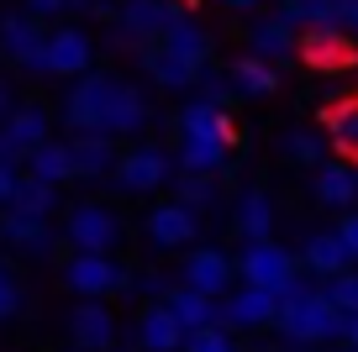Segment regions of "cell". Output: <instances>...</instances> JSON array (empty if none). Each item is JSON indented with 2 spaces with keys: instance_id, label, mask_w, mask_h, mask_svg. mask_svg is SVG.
Returning a JSON list of instances; mask_svg holds the SVG:
<instances>
[{
  "instance_id": "7",
  "label": "cell",
  "mask_w": 358,
  "mask_h": 352,
  "mask_svg": "<svg viewBox=\"0 0 358 352\" xmlns=\"http://www.w3.org/2000/svg\"><path fill=\"white\" fill-rule=\"evenodd\" d=\"M179 6L174 0H122V11H116V27H122V37L127 43H137V47H148V43H158V37L169 32V27L179 22Z\"/></svg>"
},
{
  "instance_id": "20",
  "label": "cell",
  "mask_w": 358,
  "mask_h": 352,
  "mask_svg": "<svg viewBox=\"0 0 358 352\" xmlns=\"http://www.w3.org/2000/svg\"><path fill=\"white\" fill-rule=\"evenodd\" d=\"M190 237H195V210L185 200H169L148 216V242L164 247V253L169 247H190Z\"/></svg>"
},
{
  "instance_id": "10",
  "label": "cell",
  "mask_w": 358,
  "mask_h": 352,
  "mask_svg": "<svg viewBox=\"0 0 358 352\" xmlns=\"http://www.w3.org/2000/svg\"><path fill=\"white\" fill-rule=\"evenodd\" d=\"M169 153L164 147H127L122 158H116V184L127 189V195H148V189H164L169 179Z\"/></svg>"
},
{
  "instance_id": "44",
  "label": "cell",
  "mask_w": 358,
  "mask_h": 352,
  "mask_svg": "<svg viewBox=\"0 0 358 352\" xmlns=\"http://www.w3.org/2000/svg\"><path fill=\"white\" fill-rule=\"evenodd\" d=\"M227 6H232V11H253L258 0H227Z\"/></svg>"
},
{
  "instance_id": "29",
  "label": "cell",
  "mask_w": 358,
  "mask_h": 352,
  "mask_svg": "<svg viewBox=\"0 0 358 352\" xmlns=\"http://www.w3.org/2000/svg\"><path fill=\"white\" fill-rule=\"evenodd\" d=\"M27 174L48 179V184H64V179H74V147H69V142H53V137H48V142L37 147L32 158H27Z\"/></svg>"
},
{
  "instance_id": "38",
  "label": "cell",
  "mask_w": 358,
  "mask_h": 352,
  "mask_svg": "<svg viewBox=\"0 0 358 352\" xmlns=\"http://www.w3.org/2000/svg\"><path fill=\"white\" fill-rule=\"evenodd\" d=\"M16 189H22V168H6V163H0V210H11Z\"/></svg>"
},
{
  "instance_id": "32",
  "label": "cell",
  "mask_w": 358,
  "mask_h": 352,
  "mask_svg": "<svg viewBox=\"0 0 358 352\" xmlns=\"http://www.w3.org/2000/svg\"><path fill=\"white\" fill-rule=\"evenodd\" d=\"M53 205H58V184H48L37 174H22V189H16L11 210H22V216H53Z\"/></svg>"
},
{
  "instance_id": "41",
  "label": "cell",
  "mask_w": 358,
  "mask_h": 352,
  "mask_svg": "<svg viewBox=\"0 0 358 352\" xmlns=\"http://www.w3.org/2000/svg\"><path fill=\"white\" fill-rule=\"evenodd\" d=\"M69 0H27V11H37V16H53V11H64Z\"/></svg>"
},
{
  "instance_id": "45",
  "label": "cell",
  "mask_w": 358,
  "mask_h": 352,
  "mask_svg": "<svg viewBox=\"0 0 358 352\" xmlns=\"http://www.w3.org/2000/svg\"><path fill=\"white\" fill-rule=\"evenodd\" d=\"M69 6H79V11H85V6H101V0H69Z\"/></svg>"
},
{
  "instance_id": "28",
  "label": "cell",
  "mask_w": 358,
  "mask_h": 352,
  "mask_svg": "<svg viewBox=\"0 0 358 352\" xmlns=\"http://www.w3.org/2000/svg\"><path fill=\"white\" fill-rule=\"evenodd\" d=\"M179 168H190V174H222L227 142H216V137H179Z\"/></svg>"
},
{
  "instance_id": "37",
  "label": "cell",
  "mask_w": 358,
  "mask_h": 352,
  "mask_svg": "<svg viewBox=\"0 0 358 352\" xmlns=\"http://www.w3.org/2000/svg\"><path fill=\"white\" fill-rule=\"evenodd\" d=\"M16 310H22V284L11 268H0V321H11Z\"/></svg>"
},
{
  "instance_id": "6",
  "label": "cell",
  "mask_w": 358,
  "mask_h": 352,
  "mask_svg": "<svg viewBox=\"0 0 358 352\" xmlns=\"http://www.w3.org/2000/svg\"><path fill=\"white\" fill-rule=\"evenodd\" d=\"M43 142H48V116L37 105H16L11 116L0 122V163L6 168H22Z\"/></svg>"
},
{
  "instance_id": "27",
  "label": "cell",
  "mask_w": 358,
  "mask_h": 352,
  "mask_svg": "<svg viewBox=\"0 0 358 352\" xmlns=\"http://www.w3.org/2000/svg\"><path fill=\"white\" fill-rule=\"evenodd\" d=\"M158 47H169V53H179V58H190V64H201V68H206V58H211V37H206V27L190 22V16H179V22L158 37Z\"/></svg>"
},
{
  "instance_id": "30",
  "label": "cell",
  "mask_w": 358,
  "mask_h": 352,
  "mask_svg": "<svg viewBox=\"0 0 358 352\" xmlns=\"http://www.w3.org/2000/svg\"><path fill=\"white\" fill-rule=\"evenodd\" d=\"M232 89H237V95H274V89H280V74H274L268 58L248 53V58L232 64Z\"/></svg>"
},
{
  "instance_id": "12",
  "label": "cell",
  "mask_w": 358,
  "mask_h": 352,
  "mask_svg": "<svg viewBox=\"0 0 358 352\" xmlns=\"http://www.w3.org/2000/svg\"><path fill=\"white\" fill-rule=\"evenodd\" d=\"M69 342L79 352H111L116 347V316L106 310V300H79L69 316Z\"/></svg>"
},
{
  "instance_id": "15",
  "label": "cell",
  "mask_w": 358,
  "mask_h": 352,
  "mask_svg": "<svg viewBox=\"0 0 358 352\" xmlns=\"http://www.w3.org/2000/svg\"><path fill=\"white\" fill-rule=\"evenodd\" d=\"M185 321L169 310V300H153V305H143V316H137V342H143V352H185Z\"/></svg>"
},
{
  "instance_id": "39",
  "label": "cell",
  "mask_w": 358,
  "mask_h": 352,
  "mask_svg": "<svg viewBox=\"0 0 358 352\" xmlns=\"http://www.w3.org/2000/svg\"><path fill=\"white\" fill-rule=\"evenodd\" d=\"M132 289H137V295H148V300H169L164 274H143V279H132Z\"/></svg>"
},
{
  "instance_id": "17",
  "label": "cell",
  "mask_w": 358,
  "mask_h": 352,
  "mask_svg": "<svg viewBox=\"0 0 358 352\" xmlns=\"http://www.w3.org/2000/svg\"><path fill=\"white\" fill-rule=\"evenodd\" d=\"M0 237H6V247H16V253L27 258H48L58 242V231L48 226V216H22V210H6L0 216Z\"/></svg>"
},
{
  "instance_id": "23",
  "label": "cell",
  "mask_w": 358,
  "mask_h": 352,
  "mask_svg": "<svg viewBox=\"0 0 358 352\" xmlns=\"http://www.w3.org/2000/svg\"><path fill=\"white\" fill-rule=\"evenodd\" d=\"M169 310L185 321V331H201V326H222V300L216 295H201V289L179 284L169 289Z\"/></svg>"
},
{
  "instance_id": "34",
  "label": "cell",
  "mask_w": 358,
  "mask_h": 352,
  "mask_svg": "<svg viewBox=\"0 0 358 352\" xmlns=\"http://www.w3.org/2000/svg\"><path fill=\"white\" fill-rule=\"evenodd\" d=\"M285 153H290L295 163H316V168H322V158H327V142H322L316 132H290V137H285Z\"/></svg>"
},
{
  "instance_id": "22",
  "label": "cell",
  "mask_w": 358,
  "mask_h": 352,
  "mask_svg": "<svg viewBox=\"0 0 358 352\" xmlns=\"http://www.w3.org/2000/svg\"><path fill=\"white\" fill-rule=\"evenodd\" d=\"M74 179H101V174H116V147L106 132H74Z\"/></svg>"
},
{
  "instance_id": "3",
  "label": "cell",
  "mask_w": 358,
  "mask_h": 352,
  "mask_svg": "<svg viewBox=\"0 0 358 352\" xmlns=\"http://www.w3.org/2000/svg\"><path fill=\"white\" fill-rule=\"evenodd\" d=\"M64 284L74 289L79 300H106V295H122V289H132V274H127V268L116 263L111 253H69Z\"/></svg>"
},
{
  "instance_id": "19",
  "label": "cell",
  "mask_w": 358,
  "mask_h": 352,
  "mask_svg": "<svg viewBox=\"0 0 358 352\" xmlns=\"http://www.w3.org/2000/svg\"><path fill=\"white\" fill-rule=\"evenodd\" d=\"M90 64H95V47H90V37L79 32V27H58V32H48V74H90Z\"/></svg>"
},
{
  "instance_id": "47",
  "label": "cell",
  "mask_w": 358,
  "mask_h": 352,
  "mask_svg": "<svg viewBox=\"0 0 358 352\" xmlns=\"http://www.w3.org/2000/svg\"><path fill=\"white\" fill-rule=\"evenodd\" d=\"M111 352H116V347H111Z\"/></svg>"
},
{
  "instance_id": "8",
  "label": "cell",
  "mask_w": 358,
  "mask_h": 352,
  "mask_svg": "<svg viewBox=\"0 0 358 352\" xmlns=\"http://www.w3.org/2000/svg\"><path fill=\"white\" fill-rule=\"evenodd\" d=\"M111 74H79L74 89L64 95V122L74 126V132H101L106 122V100H111Z\"/></svg>"
},
{
  "instance_id": "25",
  "label": "cell",
  "mask_w": 358,
  "mask_h": 352,
  "mask_svg": "<svg viewBox=\"0 0 358 352\" xmlns=\"http://www.w3.org/2000/svg\"><path fill=\"white\" fill-rule=\"evenodd\" d=\"M316 200L332 210H353L358 205V174L343 163H322L316 168Z\"/></svg>"
},
{
  "instance_id": "42",
  "label": "cell",
  "mask_w": 358,
  "mask_h": 352,
  "mask_svg": "<svg viewBox=\"0 0 358 352\" xmlns=\"http://www.w3.org/2000/svg\"><path fill=\"white\" fill-rule=\"evenodd\" d=\"M343 347H353V352H358V310L348 316V326H343Z\"/></svg>"
},
{
  "instance_id": "33",
  "label": "cell",
  "mask_w": 358,
  "mask_h": 352,
  "mask_svg": "<svg viewBox=\"0 0 358 352\" xmlns=\"http://www.w3.org/2000/svg\"><path fill=\"white\" fill-rule=\"evenodd\" d=\"M211 179H216V174H190V168H185V179H179V200H185L190 210L211 205V200H216V184H211Z\"/></svg>"
},
{
  "instance_id": "5",
  "label": "cell",
  "mask_w": 358,
  "mask_h": 352,
  "mask_svg": "<svg viewBox=\"0 0 358 352\" xmlns=\"http://www.w3.org/2000/svg\"><path fill=\"white\" fill-rule=\"evenodd\" d=\"M0 53L22 64L27 74H48V27L37 22V11L0 16Z\"/></svg>"
},
{
  "instance_id": "11",
  "label": "cell",
  "mask_w": 358,
  "mask_h": 352,
  "mask_svg": "<svg viewBox=\"0 0 358 352\" xmlns=\"http://www.w3.org/2000/svg\"><path fill=\"white\" fill-rule=\"evenodd\" d=\"M301 58L311 68L337 74V68H353L358 64V47H353V37H348L343 27H306V32H301Z\"/></svg>"
},
{
  "instance_id": "2",
  "label": "cell",
  "mask_w": 358,
  "mask_h": 352,
  "mask_svg": "<svg viewBox=\"0 0 358 352\" xmlns=\"http://www.w3.org/2000/svg\"><path fill=\"white\" fill-rule=\"evenodd\" d=\"M237 274H243V284L274 289V295H290L295 279H301V258H295L290 247H280L274 237H268V242H243Z\"/></svg>"
},
{
  "instance_id": "26",
  "label": "cell",
  "mask_w": 358,
  "mask_h": 352,
  "mask_svg": "<svg viewBox=\"0 0 358 352\" xmlns=\"http://www.w3.org/2000/svg\"><path fill=\"white\" fill-rule=\"evenodd\" d=\"M237 231H243V242H268L274 205H268L264 189H243V195H237Z\"/></svg>"
},
{
  "instance_id": "31",
  "label": "cell",
  "mask_w": 358,
  "mask_h": 352,
  "mask_svg": "<svg viewBox=\"0 0 358 352\" xmlns=\"http://www.w3.org/2000/svg\"><path fill=\"white\" fill-rule=\"evenodd\" d=\"M290 47H301V37H295V22H285V16H268V22H258L253 32V53L258 58H290Z\"/></svg>"
},
{
  "instance_id": "9",
  "label": "cell",
  "mask_w": 358,
  "mask_h": 352,
  "mask_svg": "<svg viewBox=\"0 0 358 352\" xmlns=\"http://www.w3.org/2000/svg\"><path fill=\"white\" fill-rule=\"evenodd\" d=\"M274 316H280V295L274 289L243 284L232 295H222V326H232V331H264V326H274Z\"/></svg>"
},
{
  "instance_id": "36",
  "label": "cell",
  "mask_w": 358,
  "mask_h": 352,
  "mask_svg": "<svg viewBox=\"0 0 358 352\" xmlns=\"http://www.w3.org/2000/svg\"><path fill=\"white\" fill-rule=\"evenodd\" d=\"M185 352H237L232 337H227V326H201L185 337Z\"/></svg>"
},
{
  "instance_id": "35",
  "label": "cell",
  "mask_w": 358,
  "mask_h": 352,
  "mask_svg": "<svg viewBox=\"0 0 358 352\" xmlns=\"http://www.w3.org/2000/svg\"><path fill=\"white\" fill-rule=\"evenodd\" d=\"M327 295H332L337 310H348V316H353V310H358V268H343V274H332V279H327Z\"/></svg>"
},
{
  "instance_id": "24",
  "label": "cell",
  "mask_w": 358,
  "mask_h": 352,
  "mask_svg": "<svg viewBox=\"0 0 358 352\" xmlns=\"http://www.w3.org/2000/svg\"><path fill=\"white\" fill-rule=\"evenodd\" d=\"M322 126H327V137H332L337 153H343L348 163H358V95L327 105V110H322Z\"/></svg>"
},
{
  "instance_id": "13",
  "label": "cell",
  "mask_w": 358,
  "mask_h": 352,
  "mask_svg": "<svg viewBox=\"0 0 358 352\" xmlns=\"http://www.w3.org/2000/svg\"><path fill=\"white\" fill-rule=\"evenodd\" d=\"M179 137H216V142L232 147L237 126H232V116H227V100H216L211 89H206L201 100H190V105L179 110Z\"/></svg>"
},
{
  "instance_id": "18",
  "label": "cell",
  "mask_w": 358,
  "mask_h": 352,
  "mask_svg": "<svg viewBox=\"0 0 358 352\" xmlns=\"http://www.w3.org/2000/svg\"><path fill=\"white\" fill-rule=\"evenodd\" d=\"M301 263H306V274L332 279V274H343V268H353L358 253L343 242V231H311L306 247H301Z\"/></svg>"
},
{
  "instance_id": "1",
  "label": "cell",
  "mask_w": 358,
  "mask_h": 352,
  "mask_svg": "<svg viewBox=\"0 0 358 352\" xmlns=\"http://www.w3.org/2000/svg\"><path fill=\"white\" fill-rule=\"evenodd\" d=\"M274 326H280L285 342H295V347H322V342H343V326H348V310L332 305V295H327V284H306V279H295L290 295H280V316H274Z\"/></svg>"
},
{
  "instance_id": "46",
  "label": "cell",
  "mask_w": 358,
  "mask_h": 352,
  "mask_svg": "<svg viewBox=\"0 0 358 352\" xmlns=\"http://www.w3.org/2000/svg\"><path fill=\"white\" fill-rule=\"evenodd\" d=\"M322 352H353V347H343V342H337V347H322Z\"/></svg>"
},
{
  "instance_id": "4",
  "label": "cell",
  "mask_w": 358,
  "mask_h": 352,
  "mask_svg": "<svg viewBox=\"0 0 358 352\" xmlns=\"http://www.w3.org/2000/svg\"><path fill=\"white\" fill-rule=\"evenodd\" d=\"M64 242L74 247V253H111V247L122 242V221H116V210L101 205V200H79L64 216Z\"/></svg>"
},
{
  "instance_id": "21",
  "label": "cell",
  "mask_w": 358,
  "mask_h": 352,
  "mask_svg": "<svg viewBox=\"0 0 358 352\" xmlns=\"http://www.w3.org/2000/svg\"><path fill=\"white\" fill-rule=\"evenodd\" d=\"M143 64H148V74H153L164 89H190V85H201V79H206L201 64H190V58L169 53V47H158V43L143 47Z\"/></svg>"
},
{
  "instance_id": "16",
  "label": "cell",
  "mask_w": 358,
  "mask_h": 352,
  "mask_svg": "<svg viewBox=\"0 0 358 352\" xmlns=\"http://www.w3.org/2000/svg\"><path fill=\"white\" fill-rule=\"evenodd\" d=\"M143 126H148V100H143V89L127 85V79H116V85H111V100H106L101 132H106V137H132V132H143Z\"/></svg>"
},
{
  "instance_id": "40",
  "label": "cell",
  "mask_w": 358,
  "mask_h": 352,
  "mask_svg": "<svg viewBox=\"0 0 358 352\" xmlns=\"http://www.w3.org/2000/svg\"><path fill=\"white\" fill-rule=\"evenodd\" d=\"M337 231H343V242L358 253V205H353V210H343V226H337Z\"/></svg>"
},
{
  "instance_id": "14",
  "label": "cell",
  "mask_w": 358,
  "mask_h": 352,
  "mask_svg": "<svg viewBox=\"0 0 358 352\" xmlns=\"http://www.w3.org/2000/svg\"><path fill=\"white\" fill-rule=\"evenodd\" d=\"M232 279H237V263L222 253V247H195L185 258V284L201 289V295H232Z\"/></svg>"
},
{
  "instance_id": "43",
  "label": "cell",
  "mask_w": 358,
  "mask_h": 352,
  "mask_svg": "<svg viewBox=\"0 0 358 352\" xmlns=\"http://www.w3.org/2000/svg\"><path fill=\"white\" fill-rule=\"evenodd\" d=\"M11 110H16V100H11V89L0 85V122H6V116H11Z\"/></svg>"
}]
</instances>
